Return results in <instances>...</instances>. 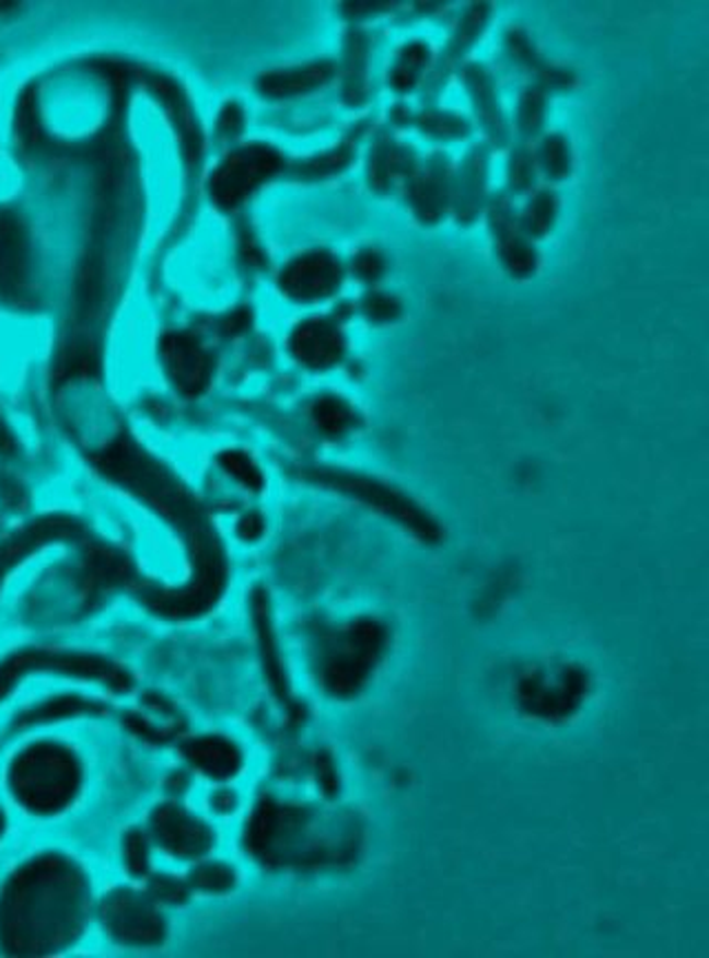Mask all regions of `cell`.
<instances>
[{
    "instance_id": "obj_3",
    "label": "cell",
    "mask_w": 709,
    "mask_h": 958,
    "mask_svg": "<svg viewBox=\"0 0 709 958\" xmlns=\"http://www.w3.org/2000/svg\"><path fill=\"white\" fill-rule=\"evenodd\" d=\"M107 927L127 943H149L160 938V916L153 903L133 892H120L105 903Z\"/></svg>"
},
{
    "instance_id": "obj_8",
    "label": "cell",
    "mask_w": 709,
    "mask_h": 958,
    "mask_svg": "<svg viewBox=\"0 0 709 958\" xmlns=\"http://www.w3.org/2000/svg\"><path fill=\"white\" fill-rule=\"evenodd\" d=\"M426 60H428V47H423V45L406 47V51L402 54V58L393 71V82L397 86H402V90H406V86H410L419 78Z\"/></svg>"
},
{
    "instance_id": "obj_6",
    "label": "cell",
    "mask_w": 709,
    "mask_h": 958,
    "mask_svg": "<svg viewBox=\"0 0 709 958\" xmlns=\"http://www.w3.org/2000/svg\"><path fill=\"white\" fill-rule=\"evenodd\" d=\"M166 365L171 376L185 389H198L207 373L205 356L189 339H171L166 346Z\"/></svg>"
},
{
    "instance_id": "obj_1",
    "label": "cell",
    "mask_w": 709,
    "mask_h": 958,
    "mask_svg": "<svg viewBox=\"0 0 709 958\" xmlns=\"http://www.w3.org/2000/svg\"><path fill=\"white\" fill-rule=\"evenodd\" d=\"M86 886L62 858L30 863L0 903V936L19 954H43L69 943L84 925Z\"/></svg>"
},
{
    "instance_id": "obj_9",
    "label": "cell",
    "mask_w": 709,
    "mask_h": 958,
    "mask_svg": "<svg viewBox=\"0 0 709 958\" xmlns=\"http://www.w3.org/2000/svg\"><path fill=\"white\" fill-rule=\"evenodd\" d=\"M542 164L546 166L550 176H557V178H561L563 173L568 171L570 153H568V147L561 138H557V136L546 138V142L542 147Z\"/></svg>"
},
{
    "instance_id": "obj_5",
    "label": "cell",
    "mask_w": 709,
    "mask_h": 958,
    "mask_svg": "<svg viewBox=\"0 0 709 958\" xmlns=\"http://www.w3.org/2000/svg\"><path fill=\"white\" fill-rule=\"evenodd\" d=\"M335 280H337V269L330 259L322 255H313L302 259L300 265L291 269L287 287L300 298H315L328 293L335 287Z\"/></svg>"
},
{
    "instance_id": "obj_2",
    "label": "cell",
    "mask_w": 709,
    "mask_h": 958,
    "mask_svg": "<svg viewBox=\"0 0 709 958\" xmlns=\"http://www.w3.org/2000/svg\"><path fill=\"white\" fill-rule=\"evenodd\" d=\"M12 788L19 801L36 812L60 810L78 788V763L62 748H32L12 765Z\"/></svg>"
},
{
    "instance_id": "obj_10",
    "label": "cell",
    "mask_w": 709,
    "mask_h": 958,
    "mask_svg": "<svg viewBox=\"0 0 709 958\" xmlns=\"http://www.w3.org/2000/svg\"><path fill=\"white\" fill-rule=\"evenodd\" d=\"M3 826H5V821H3V815H0V832H3Z\"/></svg>"
},
{
    "instance_id": "obj_7",
    "label": "cell",
    "mask_w": 709,
    "mask_h": 958,
    "mask_svg": "<svg viewBox=\"0 0 709 958\" xmlns=\"http://www.w3.org/2000/svg\"><path fill=\"white\" fill-rule=\"evenodd\" d=\"M298 354L311 365H326L337 356V335L326 326H309L298 335Z\"/></svg>"
},
{
    "instance_id": "obj_4",
    "label": "cell",
    "mask_w": 709,
    "mask_h": 958,
    "mask_svg": "<svg viewBox=\"0 0 709 958\" xmlns=\"http://www.w3.org/2000/svg\"><path fill=\"white\" fill-rule=\"evenodd\" d=\"M274 162L276 160L269 151H248L233 158L220 176V196L229 203L244 196L259 181V176L274 169Z\"/></svg>"
}]
</instances>
